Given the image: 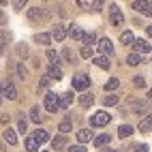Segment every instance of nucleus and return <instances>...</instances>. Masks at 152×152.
Masks as SVG:
<instances>
[{
  "label": "nucleus",
  "mask_w": 152,
  "mask_h": 152,
  "mask_svg": "<svg viewBox=\"0 0 152 152\" xmlns=\"http://www.w3.org/2000/svg\"><path fill=\"white\" fill-rule=\"evenodd\" d=\"M43 105L47 111H52V114H56V111H60V96L56 92H47L45 99H43Z\"/></svg>",
  "instance_id": "nucleus-1"
},
{
  "label": "nucleus",
  "mask_w": 152,
  "mask_h": 152,
  "mask_svg": "<svg viewBox=\"0 0 152 152\" xmlns=\"http://www.w3.org/2000/svg\"><path fill=\"white\" fill-rule=\"evenodd\" d=\"M131 114H137V116H148L150 114V103L148 101H131Z\"/></svg>",
  "instance_id": "nucleus-2"
},
{
  "label": "nucleus",
  "mask_w": 152,
  "mask_h": 152,
  "mask_svg": "<svg viewBox=\"0 0 152 152\" xmlns=\"http://www.w3.org/2000/svg\"><path fill=\"white\" fill-rule=\"evenodd\" d=\"M109 22L114 26H122L124 24V15H122V11H120V7L114 4V2L109 4Z\"/></svg>",
  "instance_id": "nucleus-3"
},
{
  "label": "nucleus",
  "mask_w": 152,
  "mask_h": 152,
  "mask_svg": "<svg viewBox=\"0 0 152 152\" xmlns=\"http://www.w3.org/2000/svg\"><path fill=\"white\" fill-rule=\"evenodd\" d=\"M109 120H111V116L107 111H96V114L90 118V126H107Z\"/></svg>",
  "instance_id": "nucleus-4"
},
{
  "label": "nucleus",
  "mask_w": 152,
  "mask_h": 152,
  "mask_svg": "<svg viewBox=\"0 0 152 152\" xmlns=\"http://www.w3.org/2000/svg\"><path fill=\"white\" fill-rule=\"evenodd\" d=\"M90 86V77L86 73H77L73 77V90H79V92H84V90Z\"/></svg>",
  "instance_id": "nucleus-5"
},
{
  "label": "nucleus",
  "mask_w": 152,
  "mask_h": 152,
  "mask_svg": "<svg viewBox=\"0 0 152 152\" xmlns=\"http://www.w3.org/2000/svg\"><path fill=\"white\" fill-rule=\"evenodd\" d=\"M133 9H135L137 13L146 15V17H152V4L148 2V0H135V2H133Z\"/></svg>",
  "instance_id": "nucleus-6"
},
{
  "label": "nucleus",
  "mask_w": 152,
  "mask_h": 152,
  "mask_svg": "<svg viewBox=\"0 0 152 152\" xmlns=\"http://www.w3.org/2000/svg\"><path fill=\"white\" fill-rule=\"evenodd\" d=\"M77 4L82 9H86V11H101L103 0H77Z\"/></svg>",
  "instance_id": "nucleus-7"
},
{
  "label": "nucleus",
  "mask_w": 152,
  "mask_h": 152,
  "mask_svg": "<svg viewBox=\"0 0 152 152\" xmlns=\"http://www.w3.org/2000/svg\"><path fill=\"white\" fill-rule=\"evenodd\" d=\"M2 92H4V96L9 101H15L17 99V88H15V84L11 82V79H7V82L2 84Z\"/></svg>",
  "instance_id": "nucleus-8"
},
{
  "label": "nucleus",
  "mask_w": 152,
  "mask_h": 152,
  "mask_svg": "<svg viewBox=\"0 0 152 152\" xmlns=\"http://www.w3.org/2000/svg\"><path fill=\"white\" fill-rule=\"evenodd\" d=\"M133 49H135V54L144 56V54H148L150 49H152V45H150L148 41H141V39H135V43H133Z\"/></svg>",
  "instance_id": "nucleus-9"
},
{
  "label": "nucleus",
  "mask_w": 152,
  "mask_h": 152,
  "mask_svg": "<svg viewBox=\"0 0 152 152\" xmlns=\"http://www.w3.org/2000/svg\"><path fill=\"white\" fill-rule=\"evenodd\" d=\"M28 17L32 19V22H43V19L47 17V13H45V9H39V7H32L28 11Z\"/></svg>",
  "instance_id": "nucleus-10"
},
{
  "label": "nucleus",
  "mask_w": 152,
  "mask_h": 152,
  "mask_svg": "<svg viewBox=\"0 0 152 152\" xmlns=\"http://www.w3.org/2000/svg\"><path fill=\"white\" fill-rule=\"evenodd\" d=\"M52 39H56V41L60 43V41H64V37H66V28L62 26V24H56L54 26V30H52V34H49Z\"/></svg>",
  "instance_id": "nucleus-11"
},
{
  "label": "nucleus",
  "mask_w": 152,
  "mask_h": 152,
  "mask_svg": "<svg viewBox=\"0 0 152 152\" xmlns=\"http://www.w3.org/2000/svg\"><path fill=\"white\" fill-rule=\"evenodd\" d=\"M137 129L141 131V133H148V131H152V114H148V116L141 118L139 124H137Z\"/></svg>",
  "instance_id": "nucleus-12"
},
{
  "label": "nucleus",
  "mask_w": 152,
  "mask_h": 152,
  "mask_svg": "<svg viewBox=\"0 0 152 152\" xmlns=\"http://www.w3.org/2000/svg\"><path fill=\"white\" fill-rule=\"evenodd\" d=\"M66 34L73 39V41H79V39H84V30L79 28L77 24H73V26H69V30H66Z\"/></svg>",
  "instance_id": "nucleus-13"
},
{
  "label": "nucleus",
  "mask_w": 152,
  "mask_h": 152,
  "mask_svg": "<svg viewBox=\"0 0 152 152\" xmlns=\"http://www.w3.org/2000/svg\"><path fill=\"white\" fill-rule=\"evenodd\" d=\"M99 52L103 56H109L111 52H114V45H111L109 39H101V41H99Z\"/></svg>",
  "instance_id": "nucleus-14"
},
{
  "label": "nucleus",
  "mask_w": 152,
  "mask_h": 152,
  "mask_svg": "<svg viewBox=\"0 0 152 152\" xmlns=\"http://www.w3.org/2000/svg\"><path fill=\"white\" fill-rule=\"evenodd\" d=\"M66 144H69L66 135H56V137L52 139V146H54L56 150H62V148H66Z\"/></svg>",
  "instance_id": "nucleus-15"
},
{
  "label": "nucleus",
  "mask_w": 152,
  "mask_h": 152,
  "mask_svg": "<svg viewBox=\"0 0 152 152\" xmlns=\"http://www.w3.org/2000/svg\"><path fill=\"white\" fill-rule=\"evenodd\" d=\"M71 103H73V90H69V92L60 94V109H66Z\"/></svg>",
  "instance_id": "nucleus-16"
},
{
  "label": "nucleus",
  "mask_w": 152,
  "mask_h": 152,
  "mask_svg": "<svg viewBox=\"0 0 152 152\" xmlns=\"http://www.w3.org/2000/svg\"><path fill=\"white\" fill-rule=\"evenodd\" d=\"M32 137L37 139V144H39V146H41V144H45V141L49 139V133H47V131H45V129H37Z\"/></svg>",
  "instance_id": "nucleus-17"
},
{
  "label": "nucleus",
  "mask_w": 152,
  "mask_h": 152,
  "mask_svg": "<svg viewBox=\"0 0 152 152\" xmlns=\"http://www.w3.org/2000/svg\"><path fill=\"white\" fill-rule=\"evenodd\" d=\"M47 77H49V79H56V82H58V79H62V69L56 66V64H52V66H49V71H47Z\"/></svg>",
  "instance_id": "nucleus-18"
},
{
  "label": "nucleus",
  "mask_w": 152,
  "mask_h": 152,
  "mask_svg": "<svg viewBox=\"0 0 152 152\" xmlns=\"http://www.w3.org/2000/svg\"><path fill=\"white\" fill-rule=\"evenodd\" d=\"M120 43H122V45H133V43H135L133 32H131V30H124V32L120 34Z\"/></svg>",
  "instance_id": "nucleus-19"
},
{
  "label": "nucleus",
  "mask_w": 152,
  "mask_h": 152,
  "mask_svg": "<svg viewBox=\"0 0 152 152\" xmlns=\"http://www.w3.org/2000/svg\"><path fill=\"white\" fill-rule=\"evenodd\" d=\"M4 141H7L9 146H15L17 144V135H15L13 129H4Z\"/></svg>",
  "instance_id": "nucleus-20"
},
{
  "label": "nucleus",
  "mask_w": 152,
  "mask_h": 152,
  "mask_svg": "<svg viewBox=\"0 0 152 152\" xmlns=\"http://www.w3.org/2000/svg\"><path fill=\"white\" fill-rule=\"evenodd\" d=\"M133 133H135V129L131 126V124H122V126L118 129V137H122V139H124V137H131Z\"/></svg>",
  "instance_id": "nucleus-21"
},
{
  "label": "nucleus",
  "mask_w": 152,
  "mask_h": 152,
  "mask_svg": "<svg viewBox=\"0 0 152 152\" xmlns=\"http://www.w3.org/2000/svg\"><path fill=\"white\" fill-rule=\"evenodd\" d=\"M34 43L49 45V43H52V37H49V34H45V32H37V34H34Z\"/></svg>",
  "instance_id": "nucleus-22"
},
{
  "label": "nucleus",
  "mask_w": 152,
  "mask_h": 152,
  "mask_svg": "<svg viewBox=\"0 0 152 152\" xmlns=\"http://www.w3.org/2000/svg\"><path fill=\"white\" fill-rule=\"evenodd\" d=\"M30 120H32V122H37V124H41L43 122V116H41V109H39L37 105L30 109Z\"/></svg>",
  "instance_id": "nucleus-23"
},
{
  "label": "nucleus",
  "mask_w": 152,
  "mask_h": 152,
  "mask_svg": "<svg viewBox=\"0 0 152 152\" xmlns=\"http://www.w3.org/2000/svg\"><path fill=\"white\" fill-rule=\"evenodd\" d=\"M92 62H94L99 69H109V66H111V62H109V58H107V56H99V58L92 60Z\"/></svg>",
  "instance_id": "nucleus-24"
},
{
  "label": "nucleus",
  "mask_w": 152,
  "mask_h": 152,
  "mask_svg": "<svg viewBox=\"0 0 152 152\" xmlns=\"http://www.w3.org/2000/svg\"><path fill=\"white\" fill-rule=\"evenodd\" d=\"M90 139H92V131H77V141H79V144H86V141H90Z\"/></svg>",
  "instance_id": "nucleus-25"
},
{
  "label": "nucleus",
  "mask_w": 152,
  "mask_h": 152,
  "mask_svg": "<svg viewBox=\"0 0 152 152\" xmlns=\"http://www.w3.org/2000/svg\"><path fill=\"white\" fill-rule=\"evenodd\" d=\"M111 141V137L107 135V133H103V135H99V137H94V146L96 148H103V146H107Z\"/></svg>",
  "instance_id": "nucleus-26"
},
{
  "label": "nucleus",
  "mask_w": 152,
  "mask_h": 152,
  "mask_svg": "<svg viewBox=\"0 0 152 152\" xmlns=\"http://www.w3.org/2000/svg\"><path fill=\"white\" fill-rule=\"evenodd\" d=\"M24 148H26L28 152H37V150H39V144H37V139H34L32 135H30V137L26 139V144H24Z\"/></svg>",
  "instance_id": "nucleus-27"
},
{
  "label": "nucleus",
  "mask_w": 152,
  "mask_h": 152,
  "mask_svg": "<svg viewBox=\"0 0 152 152\" xmlns=\"http://www.w3.org/2000/svg\"><path fill=\"white\" fill-rule=\"evenodd\" d=\"M94 103V96L92 94H82V96H79V105H82V107H90V105H92Z\"/></svg>",
  "instance_id": "nucleus-28"
},
{
  "label": "nucleus",
  "mask_w": 152,
  "mask_h": 152,
  "mask_svg": "<svg viewBox=\"0 0 152 152\" xmlns=\"http://www.w3.org/2000/svg\"><path fill=\"white\" fill-rule=\"evenodd\" d=\"M141 62H144V60H141L139 54H131V56L126 58V64H129V66H137V64H141Z\"/></svg>",
  "instance_id": "nucleus-29"
},
{
  "label": "nucleus",
  "mask_w": 152,
  "mask_h": 152,
  "mask_svg": "<svg viewBox=\"0 0 152 152\" xmlns=\"http://www.w3.org/2000/svg\"><path fill=\"white\" fill-rule=\"evenodd\" d=\"M120 86V79L118 77H111L109 82H105V92H111V90H116Z\"/></svg>",
  "instance_id": "nucleus-30"
},
{
  "label": "nucleus",
  "mask_w": 152,
  "mask_h": 152,
  "mask_svg": "<svg viewBox=\"0 0 152 152\" xmlns=\"http://www.w3.org/2000/svg\"><path fill=\"white\" fill-rule=\"evenodd\" d=\"M47 60H52V64L60 66V56L54 52V49H47Z\"/></svg>",
  "instance_id": "nucleus-31"
},
{
  "label": "nucleus",
  "mask_w": 152,
  "mask_h": 152,
  "mask_svg": "<svg viewBox=\"0 0 152 152\" xmlns=\"http://www.w3.org/2000/svg\"><path fill=\"white\" fill-rule=\"evenodd\" d=\"M17 131H19V133H26V131H28V120L24 116H19V120H17Z\"/></svg>",
  "instance_id": "nucleus-32"
},
{
  "label": "nucleus",
  "mask_w": 152,
  "mask_h": 152,
  "mask_svg": "<svg viewBox=\"0 0 152 152\" xmlns=\"http://www.w3.org/2000/svg\"><path fill=\"white\" fill-rule=\"evenodd\" d=\"M71 129H73V124H71V120H64V122H60V126H58V131H60L62 135H66Z\"/></svg>",
  "instance_id": "nucleus-33"
},
{
  "label": "nucleus",
  "mask_w": 152,
  "mask_h": 152,
  "mask_svg": "<svg viewBox=\"0 0 152 152\" xmlns=\"http://www.w3.org/2000/svg\"><path fill=\"white\" fill-rule=\"evenodd\" d=\"M116 103H118V96H116V94H107V96L103 99V105H105V107H111V105H116Z\"/></svg>",
  "instance_id": "nucleus-34"
},
{
  "label": "nucleus",
  "mask_w": 152,
  "mask_h": 152,
  "mask_svg": "<svg viewBox=\"0 0 152 152\" xmlns=\"http://www.w3.org/2000/svg\"><path fill=\"white\" fill-rule=\"evenodd\" d=\"M133 86H135V88H144V86H146V79L141 77V75H135V77H133Z\"/></svg>",
  "instance_id": "nucleus-35"
},
{
  "label": "nucleus",
  "mask_w": 152,
  "mask_h": 152,
  "mask_svg": "<svg viewBox=\"0 0 152 152\" xmlns=\"http://www.w3.org/2000/svg\"><path fill=\"white\" fill-rule=\"evenodd\" d=\"M96 41V37L92 34V32H88V34H84V43H86V47H90V45H92Z\"/></svg>",
  "instance_id": "nucleus-36"
},
{
  "label": "nucleus",
  "mask_w": 152,
  "mask_h": 152,
  "mask_svg": "<svg viewBox=\"0 0 152 152\" xmlns=\"http://www.w3.org/2000/svg\"><path fill=\"white\" fill-rule=\"evenodd\" d=\"M62 56H64V58L69 60V62H75V54H73V52H71V49H69V47H64V49H62Z\"/></svg>",
  "instance_id": "nucleus-37"
},
{
  "label": "nucleus",
  "mask_w": 152,
  "mask_h": 152,
  "mask_svg": "<svg viewBox=\"0 0 152 152\" xmlns=\"http://www.w3.org/2000/svg\"><path fill=\"white\" fill-rule=\"evenodd\" d=\"M82 58H86V60L92 58V47H86V45H84V47H82Z\"/></svg>",
  "instance_id": "nucleus-38"
},
{
  "label": "nucleus",
  "mask_w": 152,
  "mask_h": 152,
  "mask_svg": "<svg viewBox=\"0 0 152 152\" xmlns=\"http://www.w3.org/2000/svg\"><path fill=\"white\" fill-rule=\"evenodd\" d=\"M13 7H15V11H22L26 7V0H13Z\"/></svg>",
  "instance_id": "nucleus-39"
},
{
  "label": "nucleus",
  "mask_w": 152,
  "mask_h": 152,
  "mask_svg": "<svg viewBox=\"0 0 152 152\" xmlns=\"http://www.w3.org/2000/svg\"><path fill=\"white\" fill-rule=\"evenodd\" d=\"M17 54H19V56H28V47H26L24 43H22V45H17Z\"/></svg>",
  "instance_id": "nucleus-40"
},
{
  "label": "nucleus",
  "mask_w": 152,
  "mask_h": 152,
  "mask_svg": "<svg viewBox=\"0 0 152 152\" xmlns=\"http://www.w3.org/2000/svg\"><path fill=\"white\" fill-rule=\"evenodd\" d=\"M133 150H135V152H148V144H137Z\"/></svg>",
  "instance_id": "nucleus-41"
},
{
  "label": "nucleus",
  "mask_w": 152,
  "mask_h": 152,
  "mask_svg": "<svg viewBox=\"0 0 152 152\" xmlns=\"http://www.w3.org/2000/svg\"><path fill=\"white\" fill-rule=\"evenodd\" d=\"M69 152H88L84 146H73V148H69Z\"/></svg>",
  "instance_id": "nucleus-42"
},
{
  "label": "nucleus",
  "mask_w": 152,
  "mask_h": 152,
  "mask_svg": "<svg viewBox=\"0 0 152 152\" xmlns=\"http://www.w3.org/2000/svg\"><path fill=\"white\" fill-rule=\"evenodd\" d=\"M17 73H19V77H26V69H24V64H17Z\"/></svg>",
  "instance_id": "nucleus-43"
},
{
  "label": "nucleus",
  "mask_w": 152,
  "mask_h": 152,
  "mask_svg": "<svg viewBox=\"0 0 152 152\" xmlns=\"http://www.w3.org/2000/svg\"><path fill=\"white\" fill-rule=\"evenodd\" d=\"M49 82H52V79H49V77L45 75V77L41 79V88H47V86H49Z\"/></svg>",
  "instance_id": "nucleus-44"
},
{
  "label": "nucleus",
  "mask_w": 152,
  "mask_h": 152,
  "mask_svg": "<svg viewBox=\"0 0 152 152\" xmlns=\"http://www.w3.org/2000/svg\"><path fill=\"white\" fill-rule=\"evenodd\" d=\"M11 41V32H2V43H9Z\"/></svg>",
  "instance_id": "nucleus-45"
},
{
  "label": "nucleus",
  "mask_w": 152,
  "mask_h": 152,
  "mask_svg": "<svg viewBox=\"0 0 152 152\" xmlns=\"http://www.w3.org/2000/svg\"><path fill=\"white\" fill-rule=\"evenodd\" d=\"M0 24H7V15L4 13H0Z\"/></svg>",
  "instance_id": "nucleus-46"
},
{
  "label": "nucleus",
  "mask_w": 152,
  "mask_h": 152,
  "mask_svg": "<svg viewBox=\"0 0 152 152\" xmlns=\"http://www.w3.org/2000/svg\"><path fill=\"white\" fill-rule=\"evenodd\" d=\"M2 96H4V92H2V84H0V103H2Z\"/></svg>",
  "instance_id": "nucleus-47"
},
{
  "label": "nucleus",
  "mask_w": 152,
  "mask_h": 152,
  "mask_svg": "<svg viewBox=\"0 0 152 152\" xmlns=\"http://www.w3.org/2000/svg\"><path fill=\"white\" fill-rule=\"evenodd\" d=\"M146 32H148V37H152V26H148V28H146Z\"/></svg>",
  "instance_id": "nucleus-48"
},
{
  "label": "nucleus",
  "mask_w": 152,
  "mask_h": 152,
  "mask_svg": "<svg viewBox=\"0 0 152 152\" xmlns=\"http://www.w3.org/2000/svg\"><path fill=\"white\" fill-rule=\"evenodd\" d=\"M7 4V0H0V7H4Z\"/></svg>",
  "instance_id": "nucleus-49"
},
{
  "label": "nucleus",
  "mask_w": 152,
  "mask_h": 152,
  "mask_svg": "<svg viewBox=\"0 0 152 152\" xmlns=\"http://www.w3.org/2000/svg\"><path fill=\"white\" fill-rule=\"evenodd\" d=\"M148 2H150V4H152V0H148Z\"/></svg>",
  "instance_id": "nucleus-50"
}]
</instances>
